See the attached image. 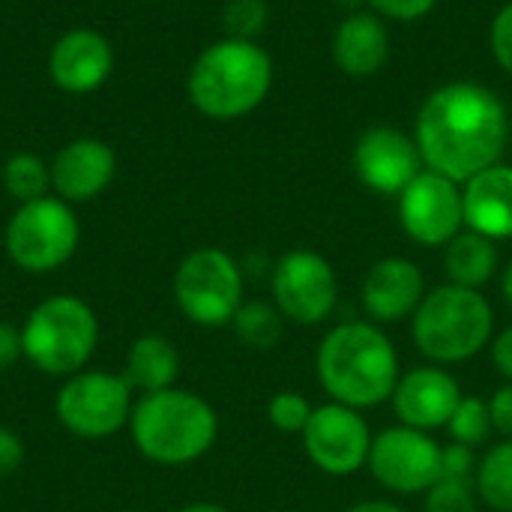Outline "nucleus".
Wrapping results in <instances>:
<instances>
[{"mask_svg":"<svg viewBox=\"0 0 512 512\" xmlns=\"http://www.w3.org/2000/svg\"><path fill=\"white\" fill-rule=\"evenodd\" d=\"M501 294H504V303L510 306L512 312V261L504 267V273H501Z\"/></svg>","mask_w":512,"mask_h":512,"instance_id":"38","label":"nucleus"},{"mask_svg":"<svg viewBox=\"0 0 512 512\" xmlns=\"http://www.w3.org/2000/svg\"><path fill=\"white\" fill-rule=\"evenodd\" d=\"M465 228L501 243L512 240V165L498 162L462 183Z\"/></svg>","mask_w":512,"mask_h":512,"instance_id":"20","label":"nucleus"},{"mask_svg":"<svg viewBox=\"0 0 512 512\" xmlns=\"http://www.w3.org/2000/svg\"><path fill=\"white\" fill-rule=\"evenodd\" d=\"M426 297L423 270L402 255L381 258L360 285V303L375 324H396L417 312Z\"/></svg>","mask_w":512,"mask_h":512,"instance_id":"17","label":"nucleus"},{"mask_svg":"<svg viewBox=\"0 0 512 512\" xmlns=\"http://www.w3.org/2000/svg\"><path fill=\"white\" fill-rule=\"evenodd\" d=\"M3 189L18 201V204H27V201H36L42 195H48L51 189V168L45 165L42 156L36 153H12L3 165Z\"/></svg>","mask_w":512,"mask_h":512,"instance_id":"25","label":"nucleus"},{"mask_svg":"<svg viewBox=\"0 0 512 512\" xmlns=\"http://www.w3.org/2000/svg\"><path fill=\"white\" fill-rule=\"evenodd\" d=\"M114 69V48L111 42L90 27H78L63 33L48 54V75L51 81L72 96H84L99 90Z\"/></svg>","mask_w":512,"mask_h":512,"instance_id":"16","label":"nucleus"},{"mask_svg":"<svg viewBox=\"0 0 512 512\" xmlns=\"http://www.w3.org/2000/svg\"><path fill=\"white\" fill-rule=\"evenodd\" d=\"M477 456L471 447L465 444H447L441 447V477H450V480H474L477 477Z\"/></svg>","mask_w":512,"mask_h":512,"instance_id":"32","label":"nucleus"},{"mask_svg":"<svg viewBox=\"0 0 512 512\" xmlns=\"http://www.w3.org/2000/svg\"><path fill=\"white\" fill-rule=\"evenodd\" d=\"M18 357H24L21 330L9 321H0V372L12 369L18 363Z\"/></svg>","mask_w":512,"mask_h":512,"instance_id":"35","label":"nucleus"},{"mask_svg":"<svg viewBox=\"0 0 512 512\" xmlns=\"http://www.w3.org/2000/svg\"><path fill=\"white\" fill-rule=\"evenodd\" d=\"M273 87V57L252 39H219L207 45L186 78L189 102L210 120H240L252 114Z\"/></svg>","mask_w":512,"mask_h":512,"instance_id":"3","label":"nucleus"},{"mask_svg":"<svg viewBox=\"0 0 512 512\" xmlns=\"http://www.w3.org/2000/svg\"><path fill=\"white\" fill-rule=\"evenodd\" d=\"M129 435L135 450L165 468L198 462L219 435V417L207 399L189 390L144 393L132 405Z\"/></svg>","mask_w":512,"mask_h":512,"instance_id":"4","label":"nucleus"},{"mask_svg":"<svg viewBox=\"0 0 512 512\" xmlns=\"http://www.w3.org/2000/svg\"><path fill=\"white\" fill-rule=\"evenodd\" d=\"M423 156L414 135L393 126H372L354 144V174L378 195H402L423 171Z\"/></svg>","mask_w":512,"mask_h":512,"instance_id":"14","label":"nucleus"},{"mask_svg":"<svg viewBox=\"0 0 512 512\" xmlns=\"http://www.w3.org/2000/svg\"><path fill=\"white\" fill-rule=\"evenodd\" d=\"M48 168L54 195L69 204H81L111 186L117 174V156L99 138H75L57 150Z\"/></svg>","mask_w":512,"mask_h":512,"instance_id":"18","label":"nucleus"},{"mask_svg":"<svg viewBox=\"0 0 512 512\" xmlns=\"http://www.w3.org/2000/svg\"><path fill=\"white\" fill-rule=\"evenodd\" d=\"M177 512H231L225 510V507H219V504H189V507H183V510Z\"/></svg>","mask_w":512,"mask_h":512,"instance_id":"39","label":"nucleus"},{"mask_svg":"<svg viewBox=\"0 0 512 512\" xmlns=\"http://www.w3.org/2000/svg\"><path fill=\"white\" fill-rule=\"evenodd\" d=\"M180 375V354L165 336H138L126 354V372L123 378L129 381L132 390L144 393H159L174 387Z\"/></svg>","mask_w":512,"mask_h":512,"instance_id":"21","label":"nucleus"},{"mask_svg":"<svg viewBox=\"0 0 512 512\" xmlns=\"http://www.w3.org/2000/svg\"><path fill=\"white\" fill-rule=\"evenodd\" d=\"M507 102L486 84L447 81L435 87L414 120L423 165L456 183L504 162L510 144Z\"/></svg>","mask_w":512,"mask_h":512,"instance_id":"1","label":"nucleus"},{"mask_svg":"<svg viewBox=\"0 0 512 512\" xmlns=\"http://www.w3.org/2000/svg\"><path fill=\"white\" fill-rule=\"evenodd\" d=\"M366 3L384 21H402V24L420 21V18H426L438 6V0H366Z\"/></svg>","mask_w":512,"mask_h":512,"instance_id":"31","label":"nucleus"},{"mask_svg":"<svg viewBox=\"0 0 512 512\" xmlns=\"http://www.w3.org/2000/svg\"><path fill=\"white\" fill-rule=\"evenodd\" d=\"M399 222L414 243L429 249L447 246L465 231L462 183L423 168L399 195Z\"/></svg>","mask_w":512,"mask_h":512,"instance_id":"12","label":"nucleus"},{"mask_svg":"<svg viewBox=\"0 0 512 512\" xmlns=\"http://www.w3.org/2000/svg\"><path fill=\"white\" fill-rule=\"evenodd\" d=\"M372 438L375 435L360 411L327 402L312 411L303 429V450L318 471L330 477H351L366 468Z\"/></svg>","mask_w":512,"mask_h":512,"instance_id":"13","label":"nucleus"},{"mask_svg":"<svg viewBox=\"0 0 512 512\" xmlns=\"http://www.w3.org/2000/svg\"><path fill=\"white\" fill-rule=\"evenodd\" d=\"M390 27L372 9L348 12L330 42L333 63L348 78H372L390 60Z\"/></svg>","mask_w":512,"mask_h":512,"instance_id":"19","label":"nucleus"},{"mask_svg":"<svg viewBox=\"0 0 512 512\" xmlns=\"http://www.w3.org/2000/svg\"><path fill=\"white\" fill-rule=\"evenodd\" d=\"M492 363H495L498 375L512 381V324L492 339Z\"/></svg>","mask_w":512,"mask_h":512,"instance_id":"36","label":"nucleus"},{"mask_svg":"<svg viewBox=\"0 0 512 512\" xmlns=\"http://www.w3.org/2000/svg\"><path fill=\"white\" fill-rule=\"evenodd\" d=\"M495 312L483 291L462 285H441L426 291L423 303L411 315V336L423 357L435 366H453L474 360L492 345Z\"/></svg>","mask_w":512,"mask_h":512,"instance_id":"5","label":"nucleus"},{"mask_svg":"<svg viewBox=\"0 0 512 512\" xmlns=\"http://www.w3.org/2000/svg\"><path fill=\"white\" fill-rule=\"evenodd\" d=\"M270 6L267 0H228L222 9L225 36L231 39H258L267 30Z\"/></svg>","mask_w":512,"mask_h":512,"instance_id":"27","label":"nucleus"},{"mask_svg":"<svg viewBox=\"0 0 512 512\" xmlns=\"http://www.w3.org/2000/svg\"><path fill=\"white\" fill-rule=\"evenodd\" d=\"M120 512H144V510H120Z\"/></svg>","mask_w":512,"mask_h":512,"instance_id":"40","label":"nucleus"},{"mask_svg":"<svg viewBox=\"0 0 512 512\" xmlns=\"http://www.w3.org/2000/svg\"><path fill=\"white\" fill-rule=\"evenodd\" d=\"M180 312L198 327H225L234 321L243 300V270L216 246L189 252L174 276Z\"/></svg>","mask_w":512,"mask_h":512,"instance_id":"8","label":"nucleus"},{"mask_svg":"<svg viewBox=\"0 0 512 512\" xmlns=\"http://www.w3.org/2000/svg\"><path fill=\"white\" fill-rule=\"evenodd\" d=\"M444 270L453 285L483 291L498 273V243L465 228L444 246Z\"/></svg>","mask_w":512,"mask_h":512,"instance_id":"22","label":"nucleus"},{"mask_svg":"<svg viewBox=\"0 0 512 512\" xmlns=\"http://www.w3.org/2000/svg\"><path fill=\"white\" fill-rule=\"evenodd\" d=\"M81 240V225L69 201L57 195H42L36 201L18 204L6 222V255L24 273H51L63 267Z\"/></svg>","mask_w":512,"mask_h":512,"instance_id":"7","label":"nucleus"},{"mask_svg":"<svg viewBox=\"0 0 512 512\" xmlns=\"http://www.w3.org/2000/svg\"><path fill=\"white\" fill-rule=\"evenodd\" d=\"M24 462V444L12 429L0 426V477H9L21 468Z\"/></svg>","mask_w":512,"mask_h":512,"instance_id":"34","label":"nucleus"},{"mask_svg":"<svg viewBox=\"0 0 512 512\" xmlns=\"http://www.w3.org/2000/svg\"><path fill=\"white\" fill-rule=\"evenodd\" d=\"M447 432L456 444H465V447H480L489 441V435L495 432L492 426V414H489V402L480 399V396H462L456 414L450 417L447 423Z\"/></svg>","mask_w":512,"mask_h":512,"instance_id":"26","label":"nucleus"},{"mask_svg":"<svg viewBox=\"0 0 512 512\" xmlns=\"http://www.w3.org/2000/svg\"><path fill=\"white\" fill-rule=\"evenodd\" d=\"M345 512H405L399 504H393V501H360V504H354V507H348Z\"/></svg>","mask_w":512,"mask_h":512,"instance_id":"37","label":"nucleus"},{"mask_svg":"<svg viewBox=\"0 0 512 512\" xmlns=\"http://www.w3.org/2000/svg\"><path fill=\"white\" fill-rule=\"evenodd\" d=\"M237 339L255 351H270L279 345L282 330H285V318L273 303H261V300H249L237 309L234 321H231Z\"/></svg>","mask_w":512,"mask_h":512,"instance_id":"24","label":"nucleus"},{"mask_svg":"<svg viewBox=\"0 0 512 512\" xmlns=\"http://www.w3.org/2000/svg\"><path fill=\"white\" fill-rule=\"evenodd\" d=\"M474 486L489 510L512 512V441H498L483 453Z\"/></svg>","mask_w":512,"mask_h":512,"instance_id":"23","label":"nucleus"},{"mask_svg":"<svg viewBox=\"0 0 512 512\" xmlns=\"http://www.w3.org/2000/svg\"><path fill=\"white\" fill-rule=\"evenodd\" d=\"M372 477L393 495H426L441 480V444L420 429L390 426L372 438Z\"/></svg>","mask_w":512,"mask_h":512,"instance_id":"11","label":"nucleus"},{"mask_svg":"<svg viewBox=\"0 0 512 512\" xmlns=\"http://www.w3.org/2000/svg\"><path fill=\"white\" fill-rule=\"evenodd\" d=\"M489 48H492V57L495 63L512 75V0L504 3L498 9V15L492 18V27H489Z\"/></svg>","mask_w":512,"mask_h":512,"instance_id":"30","label":"nucleus"},{"mask_svg":"<svg viewBox=\"0 0 512 512\" xmlns=\"http://www.w3.org/2000/svg\"><path fill=\"white\" fill-rule=\"evenodd\" d=\"M312 411H315V408L309 405L306 396L285 390V393H279V396L270 399V405H267V420H270L279 432H285V435H303V429H306Z\"/></svg>","mask_w":512,"mask_h":512,"instance_id":"29","label":"nucleus"},{"mask_svg":"<svg viewBox=\"0 0 512 512\" xmlns=\"http://www.w3.org/2000/svg\"><path fill=\"white\" fill-rule=\"evenodd\" d=\"M489 414H492L495 432L504 441H512V381L495 390V396L489 399Z\"/></svg>","mask_w":512,"mask_h":512,"instance_id":"33","label":"nucleus"},{"mask_svg":"<svg viewBox=\"0 0 512 512\" xmlns=\"http://www.w3.org/2000/svg\"><path fill=\"white\" fill-rule=\"evenodd\" d=\"M315 372L330 402L354 411L390 402L402 378L390 336L372 321H345L333 327L318 348Z\"/></svg>","mask_w":512,"mask_h":512,"instance_id":"2","label":"nucleus"},{"mask_svg":"<svg viewBox=\"0 0 512 512\" xmlns=\"http://www.w3.org/2000/svg\"><path fill=\"white\" fill-rule=\"evenodd\" d=\"M132 387L123 375L81 369L66 378L57 393L54 411L66 432L99 441L117 435L132 417Z\"/></svg>","mask_w":512,"mask_h":512,"instance_id":"9","label":"nucleus"},{"mask_svg":"<svg viewBox=\"0 0 512 512\" xmlns=\"http://www.w3.org/2000/svg\"><path fill=\"white\" fill-rule=\"evenodd\" d=\"M99 342L96 312L75 294L45 297L21 327L24 357L45 375L69 378L81 372Z\"/></svg>","mask_w":512,"mask_h":512,"instance_id":"6","label":"nucleus"},{"mask_svg":"<svg viewBox=\"0 0 512 512\" xmlns=\"http://www.w3.org/2000/svg\"><path fill=\"white\" fill-rule=\"evenodd\" d=\"M462 396L465 393H462L459 381L447 369L417 366L399 378L390 402H393V411L402 426H411L420 432H435V429H447Z\"/></svg>","mask_w":512,"mask_h":512,"instance_id":"15","label":"nucleus"},{"mask_svg":"<svg viewBox=\"0 0 512 512\" xmlns=\"http://www.w3.org/2000/svg\"><path fill=\"white\" fill-rule=\"evenodd\" d=\"M477 486L474 480H450L441 477L426 492V512H477Z\"/></svg>","mask_w":512,"mask_h":512,"instance_id":"28","label":"nucleus"},{"mask_svg":"<svg viewBox=\"0 0 512 512\" xmlns=\"http://www.w3.org/2000/svg\"><path fill=\"white\" fill-rule=\"evenodd\" d=\"M273 306L285 321L315 327L327 321L339 303V279L333 264L312 249L285 252L270 276Z\"/></svg>","mask_w":512,"mask_h":512,"instance_id":"10","label":"nucleus"}]
</instances>
